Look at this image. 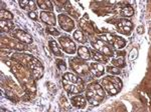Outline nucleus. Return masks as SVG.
Here are the masks:
<instances>
[{"label":"nucleus","instance_id":"4468645a","mask_svg":"<svg viewBox=\"0 0 151 112\" xmlns=\"http://www.w3.org/2000/svg\"><path fill=\"white\" fill-rule=\"evenodd\" d=\"M30 68L31 70H32V72L36 74V73H40V77L42 76V72H43V68H42V65H41V63L38 61L37 59H35V58H31V62H30Z\"/></svg>","mask_w":151,"mask_h":112},{"label":"nucleus","instance_id":"9d476101","mask_svg":"<svg viewBox=\"0 0 151 112\" xmlns=\"http://www.w3.org/2000/svg\"><path fill=\"white\" fill-rule=\"evenodd\" d=\"M117 26H118L119 31L123 34H126V35H129L133 29V23L131 22V21L127 20V19H124V18L120 19V20L118 21Z\"/></svg>","mask_w":151,"mask_h":112},{"label":"nucleus","instance_id":"f3484780","mask_svg":"<svg viewBox=\"0 0 151 112\" xmlns=\"http://www.w3.org/2000/svg\"><path fill=\"white\" fill-rule=\"evenodd\" d=\"M48 46H50L52 52L55 56H62V51H60V46H58L57 41H55V40H50V41H48Z\"/></svg>","mask_w":151,"mask_h":112},{"label":"nucleus","instance_id":"f257e3e1","mask_svg":"<svg viewBox=\"0 0 151 112\" xmlns=\"http://www.w3.org/2000/svg\"><path fill=\"white\" fill-rule=\"evenodd\" d=\"M63 85L68 93L78 94L84 91L85 83L79 75L67 72L63 75Z\"/></svg>","mask_w":151,"mask_h":112},{"label":"nucleus","instance_id":"0eeeda50","mask_svg":"<svg viewBox=\"0 0 151 112\" xmlns=\"http://www.w3.org/2000/svg\"><path fill=\"white\" fill-rule=\"evenodd\" d=\"M60 44L62 49L65 51L68 54H75L76 51H77V46L76 43L70 39L68 36H62L60 37Z\"/></svg>","mask_w":151,"mask_h":112},{"label":"nucleus","instance_id":"5701e85b","mask_svg":"<svg viewBox=\"0 0 151 112\" xmlns=\"http://www.w3.org/2000/svg\"><path fill=\"white\" fill-rule=\"evenodd\" d=\"M112 64H113V66H117L118 68H119V66H120V67L125 66V62H124V59H123L122 57L112 60Z\"/></svg>","mask_w":151,"mask_h":112},{"label":"nucleus","instance_id":"9b49d317","mask_svg":"<svg viewBox=\"0 0 151 112\" xmlns=\"http://www.w3.org/2000/svg\"><path fill=\"white\" fill-rule=\"evenodd\" d=\"M90 67V71H91L92 74L96 77H101L104 75L105 73V67L103 65V63L100 62H92L91 64L89 65Z\"/></svg>","mask_w":151,"mask_h":112},{"label":"nucleus","instance_id":"393cba45","mask_svg":"<svg viewBox=\"0 0 151 112\" xmlns=\"http://www.w3.org/2000/svg\"><path fill=\"white\" fill-rule=\"evenodd\" d=\"M107 71L112 73V74H115V75H119L121 73L120 69L116 66H108L107 67Z\"/></svg>","mask_w":151,"mask_h":112},{"label":"nucleus","instance_id":"f03ea898","mask_svg":"<svg viewBox=\"0 0 151 112\" xmlns=\"http://www.w3.org/2000/svg\"><path fill=\"white\" fill-rule=\"evenodd\" d=\"M105 90L103 89L101 84H99L98 82H93L90 83L87 86L86 89V98L87 101L89 102L91 105L97 106L101 103L102 101L105 99Z\"/></svg>","mask_w":151,"mask_h":112},{"label":"nucleus","instance_id":"412c9836","mask_svg":"<svg viewBox=\"0 0 151 112\" xmlns=\"http://www.w3.org/2000/svg\"><path fill=\"white\" fill-rule=\"evenodd\" d=\"M74 38L80 43H86L87 42L86 37L84 36V33L80 30H76L74 32Z\"/></svg>","mask_w":151,"mask_h":112},{"label":"nucleus","instance_id":"cd10ccee","mask_svg":"<svg viewBox=\"0 0 151 112\" xmlns=\"http://www.w3.org/2000/svg\"><path fill=\"white\" fill-rule=\"evenodd\" d=\"M28 16H29V18L32 19V20H37V15H36L35 11H29Z\"/></svg>","mask_w":151,"mask_h":112},{"label":"nucleus","instance_id":"bb28decb","mask_svg":"<svg viewBox=\"0 0 151 112\" xmlns=\"http://www.w3.org/2000/svg\"><path fill=\"white\" fill-rule=\"evenodd\" d=\"M26 9H30V11H35L36 10V3L35 1H29Z\"/></svg>","mask_w":151,"mask_h":112},{"label":"nucleus","instance_id":"6ab92c4d","mask_svg":"<svg viewBox=\"0 0 151 112\" xmlns=\"http://www.w3.org/2000/svg\"><path fill=\"white\" fill-rule=\"evenodd\" d=\"M0 26H1V30L4 32H10L12 29L14 28V24L12 22H9L8 20H0Z\"/></svg>","mask_w":151,"mask_h":112},{"label":"nucleus","instance_id":"1a4fd4ad","mask_svg":"<svg viewBox=\"0 0 151 112\" xmlns=\"http://www.w3.org/2000/svg\"><path fill=\"white\" fill-rule=\"evenodd\" d=\"M12 34H13L14 37H15L16 39H18L20 42H23V43H25V44H30V43H32V37H31L30 34L21 30V29H15Z\"/></svg>","mask_w":151,"mask_h":112},{"label":"nucleus","instance_id":"4be33fe9","mask_svg":"<svg viewBox=\"0 0 151 112\" xmlns=\"http://www.w3.org/2000/svg\"><path fill=\"white\" fill-rule=\"evenodd\" d=\"M0 15H1L2 20H12V18H13L12 13L5 10V9H1V10H0Z\"/></svg>","mask_w":151,"mask_h":112},{"label":"nucleus","instance_id":"20e7f679","mask_svg":"<svg viewBox=\"0 0 151 112\" xmlns=\"http://www.w3.org/2000/svg\"><path fill=\"white\" fill-rule=\"evenodd\" d=\"M99 39L105 41L106 43H109L113 47L118 48V49H121V48H123L126 45V41L124 38L120 37V36L114 35V34L111 33H106L103 34V35H100Z\"/></svg>","mask_w":151,"mask_h":112},{"label":"nucleus","instance_id":"39448f33","mask_svg":"<svg viewBox=\"0 0 151 112\" xmlns=\"http://www.w3.org/2000/svg\"><path fill=\"white\" fill-rule=\"evenodd\" d=\"M70 66L76 72H78V74L84 75V77H87L89 73H91L90 67L87 64H85L84 60L81 59L80 57L70 59Z\"/></svg>","mask_w":151,"mask_h":112},{"label":"nucleus","instance_id":"b1692460","mask_svg":"<svg viewBox=\"0 0 151 112\" xmlns=\"http://www.w3.org/2000/svg\"><path fill=\"white\" fill-rule=\"evenodd\" d=\"M45 30H47V32L48 34H52V35H53V36H60V32H58V29H55L53 26H47Z\"/></svg>","mask_w":151,"mask_h":112},{"label":"nucleus","instance_id":"a211bd4d","mask_svg":"<svg viewBox=\"0 0 151 112\" xmlns=\"http://www.w3.org/2000/svg\"><path fill=\"white\" fill-rule=\"evenodd\" d=\"M92 57H93L94 60H96L97 62H100V63H106L109 61V57H107V56H105L103 54H101V53H99L98 51H95L93 50L92 51Z\"/></svg>","mask_w":151,"mask_h":112},{"label":"nucleus","instance_id":"7ed1b4c3","mask_svg":"<svg viewBox=\"0 0 151 112\" xmlns=\"http://www.w3.org/2000/svg\"><path fill=\"white\" fill-rule=\"evenodd\" d=\"M103 89L109 95H116L121 91L123 87L122 80L116 76H106L101 82Z\"/></svg>","mask_w":151,"mask_h":112},{"label":"nucleus","instance_id":"423d86ee","mask_svg":"<svg viewBox=\"0 0 151 112\" xmlns=\"http://www.w3.org/2000/svg\"><path fill=\"white\" fill-rule=\"evenodd\" d=\"M91 44L94 47V49L97 50L99 53H101V54L107 56V57H112V56H114V51L112 50V48L109 47V45L107 44L105 41L101 39H97L93 41V42H91Z\"/></svg>","mask_w":151,"mask_h":112},{"label":"nucleus","instance_id":"ddd939ff","mask_svg":"<svg viewBox=\"0 0 151 112\" xmlns=\"http://www.w3.org/2000/svg\"><path fill=\"white\" fill-rule=\"evenodd\" d=\"M70 101H72L73 106L77 107V108H84V107L86 106V104H87L86 96L81 95V94L74 96L72 99H70Z\"/></svg>","mask_w":151,"mask_h":112},{"label":"nucleus","instance_id":"c85d7f7f","mask_svg":"<svg viewBox=\"0 0 151 112\" xmlns=\"http://www.w3.org/2000/svg\"><path fill=\"white\" fill-rule=\"evenodd\" d=\"M29 3V0H24V1H19V6L21 7L22 9H26Z\"/></svg>","mask_w":151,"mask_h":112},{"label":"nucleus","instance_id":"aec40b11","mask_svg":"<svg viewBox=\"0 0 151 112\" xmlns=\"http://www.w3.org/2000/svg\"><path fill=\"white\" fill-rule=\"evenodd\" d=\"M120 13L123 17H131L134 14V9L132 8V6L126 5L125 7H122V8H121Z\"/></svg>","mask_w":151,"mask_h":112},{"label":"nucleus","instance_id":"f8f14e48","mask_svg":"<svg viewBox=\"0 0 151 112\" xmlns=\"http://www.w3.org/2000/svg\"><path fill=\"white\" fill-rule=\"evenodd\" d=\"M40 19L43 23L47 24L48 26H55L57 23V19L52 12L48 11H41L40 12Z\"/></svg>","mask_w":151,"mask_h":112},{"label":"nucleus","instance_id":"6e6552de","mask_svg":"<svg viewBox=\"0 0 151 112\" xmlns=\"http://www.w3.org/2000/svg\"><path fill=\"white\" fill-rule=\"evenodd\" d=\"M58 19V24H60V26L64 29L65 31H67V32H70V31H72L73 29L75 28L74 21L72 20V18H70V17L68 15H65V14H60Z\"/></svg>","mask_w":151,"mask_h":112},{"label":"nucleus","instance_id":"c756f323","mask_svg":"<svg viewBox=\"0 0 151 112\" xmlns=\"http://www.w3.org/2000/svg\"><path fill=\"white\" fill-rule=\"evenodd\" d=\"M137 30H138V33H143V27H142V26H141V27L139 26V27L137 28Z\"/></svg>","mask_w":151,"mask_h":112},{"label":"nucleus","instance_id":"2eb2a0df","mask_svg":"<svg viewBox=\"0 0 151 112\" xmlns=\"http://www.w3.org/2000/svg\"><path fill=\"white\" fill-rule=\"evenodd\" d=\"M77 52L81 59H83V60L91 59V52H90V50L88 49L86 46H80V47L77 49Z\"/></svg>","mask_w":151,"mask_h":112},{"label":"nucleus","instance_id":"a878e982","mask_svg":"<svg viewBox=\"0 0 151 112\" xmlns=\"http://www.w3.org/2000/svg\"><path fill=\"white\" fill-rule=\"evenodd\" d=\"M137 56H138V50L136 49V48H133L130 52V56H129V58H130V60H134V59L137 58Z\"/></svg>","mask_w":151,"mask_h":112},{"label":"nucleus","instance_id":"dca6fc26","mask_svg":"<svg viewBox=\"0 0 151 112\" xmlns=\"http://www.w3.org/2000/svg\"><path fill=\"white\" fill-rule=\"evenodd\" d=\"M36 4L38 5V7L41 9H43V11H48V12H52V9H53V6H52V3L48 0H38L36 2Z\"/></svg>","mask_w":151,"mask_h":112}]
</instances>
